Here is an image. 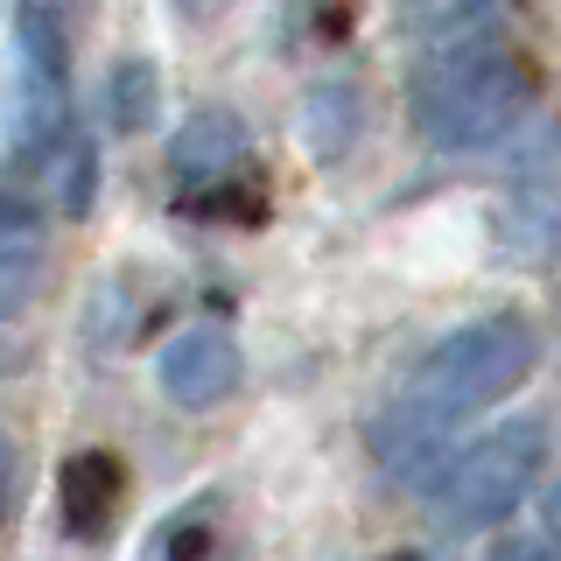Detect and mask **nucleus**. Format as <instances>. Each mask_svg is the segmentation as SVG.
<instances>
[{
    "mask_svg": "<svg viewBox=\"0 0 561 561\" xmlns=\"http://www.w3.org/2000/svg\"><path fill=\"white\" fill-rule=\"evenodd\" d=\"M548 526H554V540H561V484L548 491Z\"/></svg>",
    "mask_w": 561,
    "mask_h": 561,
    "instance_id": "nucleus-5",
    "label": "nucleus"
},
{
    "mask_svg": "<svg viewBox=\"0 0 561 561\" xmlns=\"http://www.w3.org/2000/svg\"><path fill=\"white\" fill-rule=\"evenodd\" d=\"M534 470H540V428H534V421H526V428L484 435V443L449 470V519H463V526L505 519L526 499Z\"/></svg>",
    "mask_w": 561,
    "mask_h": 561,
    "instance_id": "nucleus-2",
    "label": "nucleus"
},
{
    "mask_svg": "<svg viewBox=\"0 0 561 561\" xmlns=\"http://www.w3.org/2000/svg\"><path fill=\"white\" fill-rule=\"evenodd\" d=\"M491 561H561L548 540H505V548H491Z\"/></svg>",
    "mask_w": 561,
    "mask_h": 561,
    "instance_id": "nucleus-4",
    "label": "nucleus"
},
{
    "mask_svg": "<svg viewBox=\"0 0 561 561\" xmlns=\"http://www.w3.org/2000/svg\"><path fill=\"white\" fill-rule=\"evenodd\" d=\"M519 113V70L513 57H463L435 84V127L449 140H491Z\"/></svg>",
    "mask_w": 561,
    "mask_h": 561,
    "instance_id": "nucleus-3",
    "label": "nucleus"
},
{
    "mask_svg": "<svg viewBox=\"0 0 561 561\" xmlns=\"http://www.w3.org/2000/svg\"><path fill=\"white\" fill-rule=\"evenodd\" d=\"M534 373V330L526 323H478L463 330L428 373V414H463V408H484V400L513 393V386Z\"/></svg>",
    "mask_w": 561,
    "mask_h": 561,
    "instance_id": "nucleus-1",
    "label": "nucleus"
}]
</instances>
